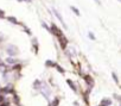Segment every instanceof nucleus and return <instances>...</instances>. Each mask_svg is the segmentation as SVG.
<instances>
[{
	"label": "nucleus",
	"mask_w": 121,
	"mask_h": 106,
	"mask_svg": "<svg viewBox=\"0 0 121 106\" xmlns=\"http://www.w3.org/2000/svg\"><path fill=\"white\" fill-rule=\"evenodd\" d=\"M0 17H4L3 16V11H0Z\"/></svg>",
	"instance_id": "obj_4"
},
{
	"label": "nucleus",
	"mask_w": 121,
	"mask_h": 106,
	"mask_svg": "<svg viewBox=\"0 0 121 106\" xmlns=\"http://www.w3.org/2000/svg\"><path fill=\"white\" fill-rule=\"evenodd\" d=\"M53 13H55V14H56V16H57V18H58V19H59V20H60V22H62V24H63V25H64V26H65V24H64V22H63V19H62V17H60V16H59V14H58V12H57V11H56V10H53Z\"/></svg>",
	"instance_id": "obj_1"
},
{
	"label": "nucleus",
	"mask_w": 121,
	"mask_h": 106,
	"mask_svg": "<svg viewBox=\"0 0 121 106\" xmlns=\"http://www.w3.org/2000/svg\"><path fill=\"white\" fill-rule=\"evenodd\" d=\"M9 20H11V22H13V23H14V24H16V23H17V20H16V19H14V18H12V17H11V18H9Z\"/></svg>",
	"instance_id": "obj_3"
},
{
	"label": "nucleus",
	"mask_w": 121,
	"mask_h": 106,
	"mask_svg": "<svg viewBox=\"0 0 121 106\" xmlns=\"http://www.w3.org/2000/svg\"><path fill=\"white\" fill-rule=\"evenodd\" d=\"M71 10H73V11H74V12H75V13H76L77 16H80V11H78V10H77L76 7H74V6H73V7H71Z\"/></svg>",
	"instance_id": "obj_2"
}]
</instances>
